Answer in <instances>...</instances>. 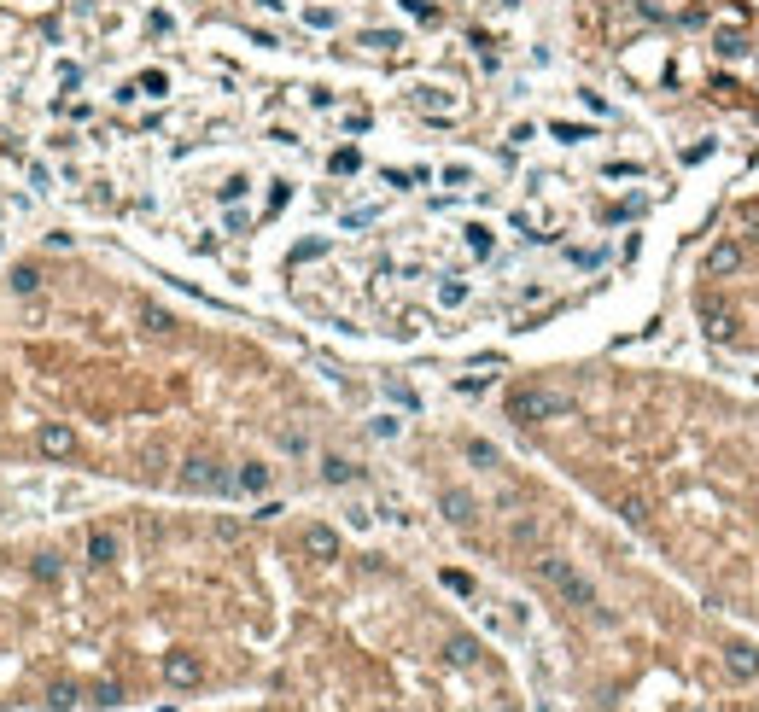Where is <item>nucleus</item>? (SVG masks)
Returning a JSON list of instances; mask_svg holds the SVG:
<instances>
[{
  "label": "nucleus",
  "mask_w": 759,
  "mask_h": 712,
  "mask_svg": "<svg viewBox=\"0 0 759 712\" xmlns=\"http://www.w3.org/2000/svg\"><path fill=\"white\" fill-rule=\"evenodd\" d=\"M724 228L759 246V193L724 216ZM701 333L713 345H754L759 350V280H713L701 293Z\"/></svg>",
  "instance_id": "obj_1"
},
{
  "label": "nucleus",
  "mask_w": 759,
  "mask_h": 712,
  "mask_svg": "<svg viewBox=\"0 0 759 712\" xmlns=\"http://www.w3.org/2000/svg\"><path fill=\"white\" fill-rule=\"evenodd\" d=\"M724 666H731L736 684H754V677H759V648L754 643H731V648H724Z\"/></svg>",
  "instance_id": "obj_2"
},
{
  "label": "nucleus",
  "mask_w": 759,
  "mask_h": 712,
  "mask_svg": "<svg viewBox=\"0 0 759 712\" xmlns=\"http://www.w3.org/2000/svg\"><path fill=\"white\" fill-rule=\"evenodd\" d=\"M164 677H169L176 689H193V684H205V666H199L193 654H169V660H164Z\"/></svg>",
  "instance_id": "obj_3"
},
{
  "label": "nucleus",
  "mask_w": 759,
  "mask_h": 712,
  "mask_svg": "<svg viewBox=\"0 0 759 712\" xmlns=\"http://www.w3.org/2000/svg\"><path fill=\"white\" fill-rule=\"evenodd\" d=\"M304 549H309L316 560H333V555H339V531H333V526H309V531H304Z\"/></svg>",
  "instance_id": "obj_4"
},
{
  "label": "nucleus",
  "mask_w": 759,
  "mask_h": 712,
  "mask_svg": "<svg viewBox=\"0 0 759 712\" xmlns=\"http://www.w3.org/2000/svg\"><path fill=\"white\" fill-rule=\"evenodd\" d=\"M71 450V433L65 426H42V456H65Z\"/></svg>",
  "instance_id": "obj_5"
},
{
  "label": "nucleus",
  "mask_w": 759,
  "mask_h": 712,
  "mask_svg": "<svg viewBox=\"0 0 759 712\" xmlns=\"http://www.w3.org/2000/svg\"><path fill=\"white\" fill-rule=\"evenodd\" d=\"M112 555H117V544L106 531H94V537H88V560H112Z\"/></svg>",
  "instance_id": "obj_6"
},
{
  "label": "nucleus",
  "mask_w": 759,
  "mask_h": 712,
  "mask_svg": "<svg viewBox=\"0 0 759 712\" xmlns=\"http://www.w3.org/2000/svg\"><path fill=\"white\" fill-rule=\"evenodd\" d=\"M53 707H76V684H59L53 689Z\"/></svg>",
  "instance_id": "obj_7"
}]
</instances>
